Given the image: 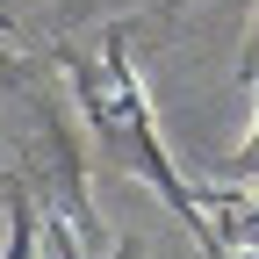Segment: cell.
Wrapping results in <instances>:
<instances>
[{
    "instance_id": "cell-1",
    "label": "cell",
    "mask_w": 259,
    "mask_h": 259,
    "mask_svg": "<svg viewBox=\"0 0 259 259\" xmlns=\"http://www.w3.org/2000/svg\"><path fill=\"white\" fill-rule=\"evenodd\" d=\"M51 58L65 65V79H72V108L87 115L94 144L115 151V166H130L158 202H173V216L187 223V238L202 245L209 259H223V252H216V223H209V209H202V187H187V180L173 173L166 144H158L151 101H144V87H137V65H130V29L115 22V29H101L87 51L58 44Z\"/></svg>"
},
{
    "instance_id": "cell-2",
    "label": "cell",
    "mask_w": 259,
    "mask_h": 259,
    "mask_svg": "<svg viewBox=\"0 0 259 259\" xmlns=\"http://www.w3.org/2000/svg\"><path fill=\"white\" fill-rule=\"evenodd\" d=\"M202 209L216 223V252L223 259H259V187H202Z\"/></svg>"
},
{
    "instance_id": "cell-3",
    "label": "cell",
    "mask_w": 259,
    "mask_h": 259,
    "mask_svg": "<svg viewBox=\"0 0 259 259\" xmlns=\"http://www.w3.org/2000/svg\"><path fill=\"white\" fill-rule=\"evenodd\" d=\"M223 180H245V187H259V87H252V130L238 137V151H231V166H223Z\"/></svg>"
},
{
    "instance_id": "cell-4",
    "label": "cell",
    "mask_w": 259,
    "mask_h": 259,
    "mask_svg": "<svg viewBox=\"0 0 259 259\" xmlns=\"http://www.w3.org/2000/svg\"><path fill=\"white\" fill-rule=\"evenodd\" d=\"M238 79L259 87V0H252V29H245V58H238Z\"/></svg>"
},
{
    "instance_id": "cell-5",
    "label": "cell",
    "mask_w": 259,
    "mask_h": 259,
    "mask_svg": "<svg viewBox=\"0 0 259 259\" xmlns=\"http://www.w3.org/2000/svg\"><path fill=\"white\" fill-rule=\"evenodd\" d=\"M115 259H130V245H122V252H115Z\"/></svg>"
}]
</instances>
